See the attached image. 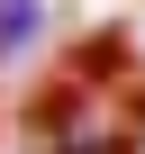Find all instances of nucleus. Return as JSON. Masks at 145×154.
Here are the masks:
<instances>
[{"mask_svg":"<svg viewBox=\"0 0 145 154\" xmlns=\"http://www.w3.org/2000/svg\"><path fill=\"white\" fill-rule=\"evenodd\" d=\"M27 145L36 154H145V63L127 54V36L72 45L36 82Z\"/></svg>","mask_w":145,"mask_h":154,"instance_id":"obj_1","label":"nucleus"},{"mask_svg":"<svg viewBox=\"0 0 145 154\" xmlns=\"http://www.w3.org/2000/svg\"><path fill=\"white\" fill-rule=\"evenodd\" d=\"M36 18H45V0H0V54H27Z\"/></svg>","mask_w":145,"mask_h":154,"instance_id":"obj_2","label":"nucleus"}]
</instances>
